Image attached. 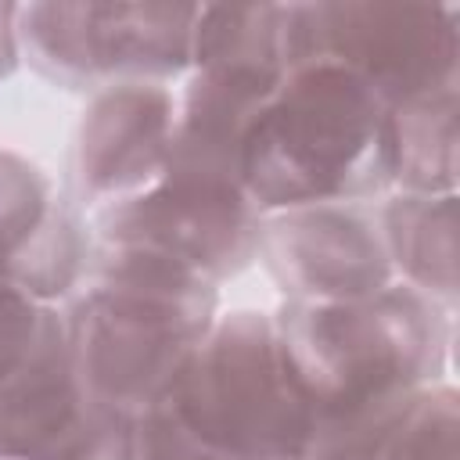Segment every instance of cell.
Returning <instances> with one entry per match:
<instances>
[{
    "label": "cell",
    "instance_id": "obj_14",
    "mask_svg": "<svg viewBox=\"0 0 460 460\" xmlns=\"http://www.w3.org/2000/svg\"><path fill=\"white\" fill-rule=\"evenodd\" d=\"M381 460H460V402L453 385L424 388L392 428Z\"/></svg>",
    "mask_w": 460,
    "mask_h": 460
},
{
    "label": "cell",
    "instance_id": "obj_11",
    "mask_svg": "<svg viewBox=\"0 0 460 460\" xmlns=\"http://www.w3.org/2000/svg\"><path fill=\"white\" fill-rule=\"evenodd\" d=\"M65 316L47 305L25 359L0 381V460H65L86 424Z\"/></svg>",
    "mask_w": 460,
    "mask_h": 460
},
{
    "label": "cell",
    "instance_id": "obj_9",
    "mask_svg": "<svg viewBox=\"0 0 460 460\" xmlns=\"http://www.w3.org/2000/svg\"><path fill=\"white\" fill-rule=\"evenodd\" d=\"M90 255L93 234L75 205L36 162L0 147V284L58 309L83 288Z\"/></svg>",
    "mask_w": 460,
    "mask_h": 460
},
{
    "label": "cell",
    "instance_id": "obj_16",
    "mask_svg": "<svg viewBox=\"0 0 460 460\" xmlns=\"http://www.w3.org/2000/svg\"><path fill=\"white\" fill-rule=\"evenodd\" d=\"M65 460H140L137 453V417L90 406L86 424Z\"/></svg>",
    "mask_w": 460,
    "mask_h": 460
},
{
    "label": "cell",
    "instance_id": "obj_12",
    "mask_svg": "<svg viewBox=\"0 0 460 460\" xmlns=\"http://www.w3.org/2000/svg\"><path fill=\"white\" fill-rule=\"evenodd\" d=\"M381 226L395 280L442 309L456 305V194H392L381 201Z\"/></svg>",
    "mask_w": 460,
    "mask_h": 460
},
{
    "label": "cell",
    "instance_id": "obj_6",
    "mask_svg": "<svg viewBox=\"0 0 460 460\" xmlns=\"http://www.w3.org/2000/svg\"><path fill=\"white\" fill-rule=\"evenodd\" d=\"M288 61H327L385 108L460 86V11L449 4H288Z\"/></svg>",
    "mask_w": 460,
    "mask_h": 460
},
{
    "label": "cell",
    "instance_id": "obj_18",
    "mask_svg": "<svg viewBox=\"0 0 460 460\" xmlns=\"http://www.w3.org/2000/svg\"><path fill=\"white\" fill-rule=\"evenodd\" d=\"M399 420L377 424V428H359V431H341V435H323L313 460H381V449Z\"/></svg>",
    "mask_w": 460,
    "mask_h": 460
},
{
    "label": "cell",
    "instance_id": "obj_5",
    "mask_svg": "<svg viewBox=\"0 0 460 460\" xmlns=\"http://www.w3.org/2000/svg\"><path fill=\"white\" fill-rule=\"evenodd\" d=\"M201 4H22V58L54 86H169L190 72Z\"/></svg>",
    "mask_w": 460,
    "mask_h": 460
},
{
    "label": "cell",
    "instance_id": "obj_7",
    "mask_svg": "<svg viewBox=\"0 0 460 460\" xmlns=\"http://www.w3.org/2000/svg\"><path fill=\"white\" fill-rule=\"evenodd\" d=\"M93 241L172 259L212 284L259 259L262 212L237 180L165 172L151 190L93 208Z\"/></svg>",
    "mask_w": 460,
    "mask_h": 460
},
{
    "label": "cell",
    "instance_id": "obj_19",
    "mask_svg": "<svg viewBox=\"0 0 460 460\" xmlns=\"http://www.w3.org/2000/svg\"><path fill=\"white\" fill-rule=\"evenodd\" d=\"M18 11L22 4H4L0 0V83L14 75L22 61V40H18Z\"/></svg>",
    "mask_w": 460,
    "mask_h": 460
},
{
    "label": "cell",
    "instance_id": "obj_10",
    "mask_svg": "<svg viewBox=\"0 0 460 460\" xmlns=\"http://www.w3.org/2000/svg\"><path fill=\"white\" fill-rule=\"evenodd\" d=\"M176 97L169 86L129 83L90 97L72 144V190L104 208L151 190L172 158Z\"/></svg>",
    "mask_w": 460,
    "mask_h": 460
},
{
    "label": "cell",
    "instance_id": "obj_2",
    "mask_svg": "<svg viewBox=\"0 0 460 460\" xmlns=\"http://www.w3.org/2000/svg\"><path fill=\"white\" fill-rule=\"evenodd\" d=\"M216 309L219 284L201 273L93 241L86 280L61 309L86 402L140 417L205 341Z\"/></svg>",
    "mask_w": 460,
    "mask_h": 460
},
{
    "label": "cell",
    "instance_id": "obj_8",
    "mask_svg": "<svg viewBox=\"0 0 460 460\" xmlns=\"http://www.w3.org/2000/svg\"><path fill=\"white\" fill-rule=\"evenodd\" d=\"M259 259L284 302H359L395 284L374 201L270 212L259 230Z\"/></svg>",
    "mask_w": 460,
    "mask_h": 460
},
{
    "label": "cell",
    "instance_id": "obj_13",
    "mask_svg": "<svg viewBox=\"0 0 460 460\" xmlns=\"http://www.w3.org/2000/svg\"><path fill=\"white\" fill-rule=\"evenodd\" d=\"M460 86L388 108V180L399 194H456Z\"/></svg>",
    "mask_w": 460,
    "mask_h": 460
},
{
    "label": "cell",
    "instance_id": "obj_1",
    "mask_svg": "<svg viewBox=\"0 0 460 460\" xmlns=\"http://www.w3.org/2000/svg\"><path fill=\"white\" fill-rule=\"evenodd\" d=\"M270 316L323 435L399 420L449 363L453 313L399 280L359 302H284Z\"/></svg>",
    "mask_w": 460,
    "mask_h": 460
},
{
    "label": "cell",
    "instance_id": "obj_17",
    "mask_svg": "<svg viewBox=\"0 0 460 460\" xmlns=\"http://www.w3.org/2000/svg\"><path fill=\"white\" fill-rule=\"evenodd\" d=\"M43 313H47V305H36L22 291L0 284V381L32 349V341L40 334V323H43Z\"/></svg>",
    "mask_w": 460,
    "mask_h": 460
},
{
    "label": "cell",
    "instance_id": "obj_4",
    "mask_svg": "<svg viewBox=\"0 0 460 460\" xmlns=\"http://www.w3.org/2000/svg\"><path fill=\"white\" fill-rule=\"evenodd\" d=\"M169 392L226 460H313L323 442L320 417L284 367L270 313L216 316Z\"/></svg>",
    "mask_w": 460,
    "mask_h": 460
},
{
    "label": "cell",
    "instance_id": "obj_15",
    "mask_svg": "<svg viewBox=\"0 0 460 460\" xmlns=\"http://www.w3.org/2000/svg\"><path fill=\"white\" fill-rule=\"evenodd\" d=\"M137 453L140 460H226L198 435L169 388L137 417Z\"/></svg>",
    "mask_w": 460,
    "mask_h": 460
},
{
    "label": "cell",
    "instance_id": "obj_3",
    "mask_svg": "<svg viewBox=\"0 0 460 460\" xmlns=\"http://www.w3.org/2000/svg\"><path fill=\"white\" fill-rule=\"evenodd\" d=\"M241 183L262 216L388 194V108L338 65L288 68L244 137Z\"/></svg>",
    "mask_w": 460,
    "mask_h": 460
}]
</instances>
